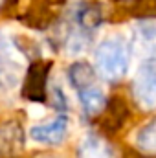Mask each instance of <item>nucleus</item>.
Instances as JSON below:
<instances>
[{
  "label": "nucleus",
  "mask_w": 156,
  "mask_h": 158,
  "mask_svg": "<svg viewBox=\"0 0 156 158\" xmlns=\"http://www.w3.org/2000/svg\"><path fill=\"white\" fill-rule=\"evenodd\" d=\"M132 46L123 35H109L96 46L94 64L96 72L107 81H119L130 64Z\"/></svg>",
  "instance_id": "f257e3e1"
},
{
  "label": "nucleus",
  "mask_w": 156,
  "mask_h": 158,
  "mask_svg": "<svg viewBox=\"0 0 156 158\" xmlns=\"http://www.w3.org/2000/svg\"><path fill=\"white\" fill-rule=\"evenodd\" d=\"M132 98L143 110L156 109V59H145L132 79Z\"/></svg>",
  "instance_id": "f03ea898"
},
{
  "label": "nucleus",
  "mask_w": 156,
  "mask_h": 158,
  "mask_svg": "<svg viewBox=\"0 0 156 158\" xmlns=\"http://www.w3.org/2000/svg\"><path fill=\"white\" fill-rule=\"evenodd\" d=\"M24 66V53L6 31H0V83L15 86Z\"/></svg>",
  "instance_id": "7ed1b4c3"
},
{
  "label": "nucleus",
  "mask_w": 156,
  "mask_h": 158,
  "mask_svg": "<svg viewBox=\"0 0 156 158\" xmlns=\"http://www.w3.org/2000/svg\"><path fill=\"white\" fill-rule=\"evenodd\" d=\"M50 63L37 61L28 68V74L22 85V96L28 101L42 103L46 101V86H48V76H50Z\"/></svg>",
  "instance_id": "20e7f679"
},
{
  "label": "nucleus",
  "mask_w": 156,
  "mask_h": 158,
  "mask_svg": "<svg viewBox=\"0 0 156 158\" xmlns=\"http://www.w3.org/2000/svg\"><path fill=\"white\" fill-rule=\"evenodd\" d=\"M66 134H68V118L64 114H59L55 119L48 123L33 125L30 129V138L44 145H59L64 142Z\"/></svg>",
  "instance_id": "39448f33"
},
{
  "label": "nucleus",
  "mask_w": 156,
  "mask_h": 158,
  "mask_svg": "<svg viewBox=\"0 0 156 158\" xmlns=\"http://www.w3.org/2000/svg\"><path fill=\"white\" fill-rule=\"evenodd\" d=\"M24 147V131L18 121L9 119L0 125V158L15 156Z\"/></svg>",
  "instance_id": "423d86ee"
},
{
  "label": "nucleus",
  "mask_w": 156,
  "mask_h": 158,
  "mask_svg": "<svg viewBox=\"0 0 156 158\" xmlns=\"http://www.w3.org/2000/svg\"><path fill=\"white\" fill-rule=\"evenodd\" d=\"M145 59H156V19H143L134 24V42Z\"/></svg>",
  "instance_id": "0eeeda50"
},
{
  "label": "nucleus",
  "mask_w": 156,
  "mask_h": 158,
  "mask_svg": "<svg viewBox=\"0 0 156 158\" xmlns=\"http://www.w3.org/2000/svg\"><path fill=\"white\" fill-rule=\"evenodd\" d=\"M127 114H129V110H127V105H125L123 98H117L116 96V98L109 99L105 109H103V112L99 114L101 116V129H103V132H107V134L117 132L123 127V123L127 119Z\"/></svg>",
  "instance_id": "6e6552de"
},
{
  "label": "nucleus",
  "mask_w": 156,
  "mask_h": 158,
  "mask_svg": "<svg viewBox=\"0 0 156 158\" xmlns=\"http://www.w3.org/2000/svg\"><path fill=\"white\" fill-rule=\"evenodd\" d=\"M79 158H114V151L101 134L88 132L79 143Z\"/></svg>",
  "instance_id": "1a4fd4ad"
},
{
  "label": "nucleus",
  "mask_w": 156,
  "mask_h": 158,
  "mask_svg": "<svg viewBox=\"0 0 156 158\" xmlns=\"http://www.w3.org/2000/svg\"><path fill=\"white\" fill-rule=\"evenodd\" d=\"M68 79H70V85L76 88V92H79L83 88L97 85V72L92 64L84 61H76L68 68Z\"/></svg>",
  "instance_id": "9d476101"
},
{
  "label": "nucleus",
  "mask_w": 156,
  "mask_h": 158,
  "mask_svg": "<svg viewBox=\"0 0 156 158\" xmlns=\"http://www.w3.org/2000/svg\"><path fill=\"white\" fill-rule=\"evenodd\" d=\"M77 96L86 116H99L103 112L105 105H107V98H105L103 90L99 88V85H94V86L79 90Z\"/></svg>",
  "instance_id": "9b49d317"
},
{
  "label": "nucleus",
  "mask_w": 156,
  "mask_h": 158,
  "mask_svg": "<svg viewBox=\"0 0 156 158\" xmlns=\"http://www.w3.org/2000/svg\"><path fill=\"white\" fill-rule=\"evenodd\" d=\"M136 145L143 153L156 155V119H151L149 123H145L138 131V134H136Z\"/></svg>",
  "instance_id": "f8f14e48"
},
{
  "label": "nucleus",
  "mask_w": 156,
  "mask_h": 158,
  "mask_svg": "<svg viewBox=\"0 0 156 158\" xmlns=\"http://www.w3.org/2000/svg\"><path fill=\"white\" fill-rule=\"evenodd\" d=\"M76 22L81 30L88 31V30H96L101 24V13L94 7V6H83L76 13Z\"/></svg>",
  "instance_id": "ddd939ff"
},
{
  "label": "nucleus",
  "mask_w": 156,
  "mask_h": 158,
  "mask_svg": "<svg viewBox=\"0 0 156 158\" xmlns=\"http://www.w3.org/2000/svg\"><path fill=\"white\" fill-rule=\"evenodd\" d=\"M88 46V39L84 35V30L83 31H72L70 37L66 39V52L70 55H79L86 50Z\"/></svg>",
  "instance_id": "4468645a"
},
{
  "label": "nucleus",
  "mask_w": 156,
  "mask_h": 158,
  "mask_svg": "<svg viewBox=\"0 0 156 158\" xmlns=\"http://www.w3.org/2000/svg\"><path fill=\"white\" fill-rule=\"evenodd\" d=\"M11 158H13V156H11Z\"/></svg>",
  "instance_id": "2eb2a0df"
}]
</instances>
